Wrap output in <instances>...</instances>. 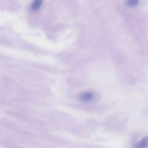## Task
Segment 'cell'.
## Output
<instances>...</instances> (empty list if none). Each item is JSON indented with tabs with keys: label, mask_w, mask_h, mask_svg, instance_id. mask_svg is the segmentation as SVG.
I'll return each instance as SVG.
<instances>
[{
	"label": "cell",
	"mask_w": 148,
	"mask_h": 148,
	"mask_svg": "<svg viewBox=\"0 0 148 148\" xmlns=\"http://www.w3.org/2000/svg\"><path fill=\"white\" fill-rule=\"evenodd\" d=\"M148 146V136H145L140 142L136 143L134 148H146Z\"/></svg>",
	"instance_id": "6da1fadb"
},
{
	"label": "cell",
	"mask_w": 148,
	"mask_h": 148,
	"mask_svg": "<svg viewBox=\"0 0 148 148\" xmlns=\"http://www.w3.org/2000/svg\"><path fill=\"white\" fill-rule=\"evenodd\" d=\"M139 1L137 0H130L127 1L126 4L130 7H134L139 3Z\"/></svg>",
	"instance_id": "277c9868"
},
{
	"label": "cell",
	"mask_w": 148,
	"mask_h": 148,
	"mask_svg": "<svg viewBox=\"0 0 148 148\" xmlns=\"http://www.w3.org/2000/svg\"><path fill=\"white\" fill-rule=\"evenodd\" d=\"M81 99L83 101L88 102L94 99V95L92 93L86 92L84 93L81 95Z\"/></svg>",
	"instance_id": "7a4b0ae2"
},
{
	"label": "cell",
	"mask_w": 148,
	"mask_h": 148,
	"mask_svg": "<svg viewBox=\"0 0 148 148\" xmlns=\"http://www.w3.org/2000/svg\"><path fill=\"white\" fill-rule=\"evenodd\" d=\"M42 1H36L33 3L32 5V8L33 9L36 10L40 7Z\"/></svg>",
	"instance_id": "3957f363"
}]
</instances>
